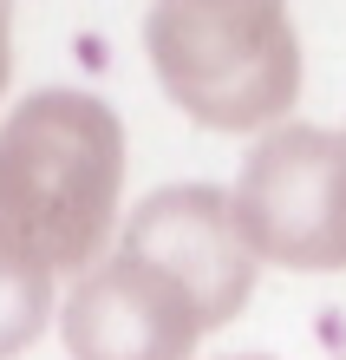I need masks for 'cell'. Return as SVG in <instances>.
Wrapping results in <instances>:
<instances>
[{
    "label": "cell",
    "mask_w": 346,
    "mask_h": 360,
    "mask_svg": "<svg viewBox=\"0 0 346 360\" xmlns=\"http://www.w3.org/2000/svg\"><path fill=\"white\" fill-rule=\"evenodd\" d=\"M124 197V124L92 92H33L0 124V236L53 275H92Z\"/></svg>",
    "instance_id": "obj_1"
},
{
    "label": "cell",
    "mask_w": 346,
    "mask_h": 360,
    "mask_svg": "<svg viewBox=\"0 0 346 360\" xmlns=\"http://www.w3.org/2000/svg\"><path fill=\"white\" fill-rule=\"evenodd\" d=\"M144 53L209 131H262L300 98V39L274 0H164L144 13Z\"/></svg>",
    "instance_id": "obj_2"
},
{
    "label": "cell",
    "mask_w": 346,
    "mask_h": 360,
    "mask_svg": "<svg viewBox=\"0 0 346 360\" xmlns=\"http://www.w3.org/2000/svg\"><path fill=\"white\" fill-rule=\"evenodd\" d=\"M248 243L281 269H346V131L274 124L235 184Z\"/></svg>",
    "instance_id": "obj_3"
},
{
    "label": "cell",
    "mask_w": 346,
    "mask_h": 360,
    "mask_svg": "<svg viewBox=\"0 0 346 360\" xmlns=\"http://www.w3.org/2000/svg\"><path fill=\"white\" fill-rule=\"evenodd\" d=\"M118 249L150 262V269H164L170 282H183L197 314H203V328L235 321L242 302L255 295V269H262V249L248 243L242 210L215 184H164V190H150L131 210Z\"/></svg>",
    "instance_id": "obj_4"
},
{
    "label": "cell",
    "mask_w": 346,
    "mask_h": 360,
    "mask_svg": "<svg viewBox=\"0 0 346 360\" xmlns=\"http://www.w3.org/2000/svg\"><path fill=\"white\" fill-rule=\"evenodd\" d=\"M59 328L72 360H189L209 334L189 288L124 249L79 275V288L59 308Z\"/></svg>",
    "instance_id": "obj_5"
},
{
    "label": "cell",
    "mask_w": 346,
    "mask_h": 360,
    "mask_svg": "<svg viewBox=\"0 0 346 360\" xmlns=\"http://www.w3.org/2000/svg\"><path fill=\"white\" fill-rule=\"evenodd\" d=\"M46 314H53V269H39L33 256H20L0 236V360L33 347Z\"/></svg>",
    "instance_id": "obj_6"
},
{
    "label": "cell",
    "mask_w": 346,
    "mask_h": 360,
    "mask_svg": "<svg viewBox=\"0 0 346 360\" xmlns=\"http://www.w3.org/2000/svg\"><path fill=\"white\" fill-rule=\"evenodd\" d=\"M7 33H13V13L0 7V92H7V72H13V46H7Z\"/></svg>",
    "instance_id": "obj_7"
},
{
    "label": "cell",
    "mask_w": 346,
    "mask_h": 360,
    "mask_svg": "<svg viewBox=\"0 0 346 360\" xmlns=\"http://www.w3.org/2000/svg\"><path fill=\"white\" fill-rule=\"evenodd\" d=\"M229 360H268V354H229Z\"/></svg>",
    "instance_id": "obj_8"
}]
</instances>
